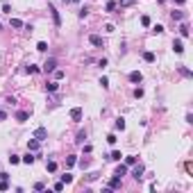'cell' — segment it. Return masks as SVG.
Listing matches in <instances>:
<instances>
[{
  "label": "cell",
  "instance_id": "6da1fadb",
  "mask_svg": "<svg viewBox=\"0 0 193 193\" xmlns=\"http://www.w3.org/2000/svg\"><path fill=\"white\" fill-rule=\"evenodd\" d=\"M143 173H146V168H143V164H134V170H132V175H134V177H136V179H141L143 177Z\"/></svg>",
  "mask_w": 193,
  "mask_h": 193
},
{
  "label": "cell",
  "instance_id": "7a4b0ae2",
  "mask_svg": "<svg viewBox=\"0 0 193 193\" xmlns=\"http://www.w3.org/2000/svg\"><path fill=\"white\" fill-rule=\"evenodd\" d=\"M55 68H57V59H55V57H50V59L43 64V71H46V73H52Z\"/></svg>",
  "mask_w": 193,
  "mask_h": 193
},
{
  "label": "cell",
  "instance_id": "3957f363",
  "mask_svg": "<svg viewBox=\"0 0 193 193\" xmlns=\"http://www.w3.org/2000/svg\"><path fill=\"white\" fill-rule=\"evenodd\" d=\"M46 136H48V130H46V127H36V130H34V139H36V141H43Z\"/></svg>",
  "mask_w": 193,
  "mask_h": 193
},
{
  "label": "cell",
  "instance_id": "277c9868",
  "mask_svg": "<svg viewBox=\"0 0 193 193\" xmlns=\"http://www.w3.org/2000/svg\"><path fill=\"white\" fill-rule=\"evenodd\" d=\"M39 143H41V141H36V139L32 136L30 141H27V150H30V152H36V150H39Z\"/></svg>",
  "mask_w": 193,
  "mask_h": 193
},
{
  "label": "cell",
  "instance_id": "5b68a950",
  "mask_svg": "<svg viewBox=\"0 0 193 193\" xmlns=\"http://www.w3.org/2000/svg\"><path fill=\"white\" fill-rule=\"evenodd\" d=\"M89 41H91V46H96V48H102V36H98V34H91V36H89Z\"/></svg>",
  "mask_w": 193,
  "mask_h": 193
},
{
  "label": "cell",
  "instance_id": "8992f818",
  "mask_svg": "<svg viewBox=\"0 0 193 193\" xmlns=\"http://www.w3.org/2000/svg\"><path fill=\"white\" fill-rule=\"evenodd\" d=\"M71 118H73V121H82V109H80V107H73V109H71Z\"/></svg>",
  "mask_w": 193,
  "mask_h": 193
},
{
  "label": "cell",
  "instance_id": "52a82bcc",
  "mask_svg": "<svg viewBox=\"0 0 193 193\" xmlns=\"http://www.w3.org/2000/svg\"><path fill=\"white\" fill-rule=\"evenodd\" d=\"M173 50L177 52V55H182V52H184V43H182L179 39H175V41H173Z\"/></svg>",
  "mask_w": 193,
  "mask_h": 193
},
{
  "label": "cell",
  "instance_id": "ba28073f",
  "mask_svg": "<svg viewBox=\"0 0 193 193\" xmlns=\"http://www.w3.org/2000/svg\"><path fill=\"white\" fill-rule=\"evenodd\" d=\"M143 80V75H141V73H139V71H132V73H130V82H134V84H139V82H141Z\"/></svg>",
  "mask_w": 193,
  "mask_h": 193
},
{
  "label": "cell",
  "instance_id": "9c48e42d",
  "mask_svg": "<svg viewBox=\"0 0 193 193\" xmlns=\"http://www.w3.org/2000/svg\"><path fill=\"white\" fill-rule=\"evenodd\" d=\"M123 175H127V166H125V164H121V166L116 168V173H114V177H123Z\"/></svg>",
  "mask_w": 193,
  "mask_h": 193
},
{
  "label": "cell",
  "instance_id": "30bf717a",
  "mask_svg": "<svg viewBox=\"0 0 193 193\" xmlns=\"http://www.w3.org/2000/svg\"><path fill=\"white\" fill-rule=\"evenodd\" d=\"M27 118H30V114H27V112H16V121H18V123H25Z\"/></svg>",
  "mask_w": 193,
  "mask_h": 193
},
{
  "label": "cell",
  "instance_id": "8fae6325",
  "mask_svg": "<svg viewBox=\"0 0 193 193\" xmlns=\"http://www.w3.org/2000/svg\"><path fill=\"white\" fill-rule=\"evenodd\" d=\"M84 139H87V132H84V130H80V132H77V136H75V143H77V146H82V143H84Z\"/></svg>",
  "mask_w": 193,
  "mask_h": 193
},
{
  "label": "cell",
  "instance_id": "7c38bea8",
  "mask_svg": "<svg viewBox=\"0 0 193 193\" xmlns=\"http://www.w3.org/2000/svg\"><path fill=\"white\" fill-rule=\"evenodd\" d=\"M107 186H109V188H121V177L109 179V182H107Z\"/></svg>",
  "mask_w": 193,
  "mask_h": 193
},
{
  "label": "cell",
  "instance_id": "4fadbf2b",
  "mask_svg": "<svg viewBox=\"0 0 193 193\" xmlns=\"http://www.w3.org/2000/svg\"><path fill=\"white\" fill-rule=\"evenodd\" d=\"M20 161H23V164H27V166H30V164H34V161H36V157H34V155H32V152H27L25 157L20 159Z\"/></svg>",
  "mask_w": 193,
  "mask_h": 193
},
{
  "label": "cell",
  "instance_id": "5bb4252c",
  "mask_svg": "<svg viewBox=\"0 0 193 193\" xmlns=\"http://www.w3.org/2000/svg\"><path fill=\"white\" fill-rule=\"evenodd\" d=\"M50 11H52V18H55V25H61V18H59V11L50 5Z\"/></svg>",
  "mask_w": 193,
  "mask_h": 193
},
{
  "label": "cell",
  "instance_id": "9a60e30c",
  "mask_svg": "<svg viewBox=\"0 0 193 193\" xmlns=\"http://www.w3.org/2000/svg\"><path fill=\"white\" fill-rule=\"evenodd\" d=\"M75 164H77V157H75V155H71V157H66V168H73V166H75Z\"/></svg>",
  "mask_w": 193,
  "mask_h": 193
},
{
  "label": "cell",
  "instance_id": "2e32d148",
  "mask_svg": "<svg viewBox=\"0 0 193 193\" xmlns=\"http://www.w3.org/2000/svg\"><path fill=\"white\" fill-rule=\"evenodd\" d=\"M134 2H136V0H118L116 5H118V7H132Z\"/></svg>",
  "mask_w": 193,
  "mask_h": 193
},
{
  "label": "cell",
  "instance_id": "e0dca14e",
  "mask_svg": "<svg viewBox=\"0 0 193 193\" xmlns=\"http://www.w3.org/2000/svg\"><path fill=\"white\" fill-rule=\"evenodd\" d=\"M57 89H59V84H57V82H50V84H46V91H50V93H55Z\"/></svg>",
  "mask_w": 193,
  "mask_h": 193
},
{
  "label": "cell",
  "instance_id": "ac0fdd59",
  "mask_svg": "<svg viewBox=\"0 0 193 193\" xmlns=\"http://www.w3.org/2000/svg\"><path fill=\"white\" fill-rule=\"evenodd\" d=\"M36 50H39V52H46L48 50V43H46V41H39V43H36Z\"/></svg>",
  "mask_w": 193,
  "mask_h": 193
},
{
  "label": "cell",
  "instance_id": "d6986e66",
  "mask_svg": "<svg viewBox=\"0 0 193 193\" xmlns=\"http://www.w3.org/2000/svg\"><path fill=\"white\" fill-rule=\"evenodd\" d=\"M9 25L18 30V27H23V20H18V18H11V20H9Z\"/></svg>",
  "mask_w": 193,
  "mask_h": 193
},
{
  "label": "cell",
  "instance_id": "ffe728a7",
  "mask_svg": "<svg viewBox=\"0 0 193 193\" xmlns=\"http://www.w3.org/2000/svg\"><path fill=\"white\" fill-rule=\"evenodd\" d=\"M136 161H139V159H136V157H132V155H130V157H125V166H134Z\"/></svg>",
  "mask_w": 193,
  "mask_h": 193
},
{
  "label": "cell",
  "instance_id": "44dd1931",
  "mask_svg": "<svg viewBox=\"0 0 193 193\" xmlns=\"http://www.w3.org/2000/svg\"><path fill=\"white\" fill-rule=\"evenodd\" d=\"M46 168H48V173H55V170H57V161H48Z\"/></svg>",
  "mask_w": 193,
  "mask_h": 193
},
{
  "label": "cell",
  "instance_id": "7402d4cb",
  "mask_svg": "<svg viewBox=\"0 0 193 193\" xmlns=\"http://www.w3.org/2000/svg\"><path fill=\"white\" fill-rule=\"evenodd\" d=\"M170 18H173V20H182V18H184V11H173V14H170Z\"/></svg>",
  "mask_w": 193,
  "mask_h": 193
},
{
  "label": "cell",
  "instance_id": "603a6c76",
  "mask_svg": "<svg viewBox=\"0 0 193 193\" xmlns=\"http://www.w3.org/2000/svg\"><path fill=\"white\" fill-rule=\"evenodd\" d=\"M179 34H182V36H188V25H186V23H182V25H179Z\"/></svg>",
  "mask_w": 193,
  "mask_h": 193
},
{
  "label": "cell",
  "instance_id": "cb8c5ba5",
  "mask_svg": "<svg viewBox=\"0 0 193 193\" xmlns=\"http://www.w3.org/2000/svg\"><path fill=\"white\" fill-rule=\"evenodd\" d=\"M116 7H118V5H116V2H114V0H109V2H107V7H105V9H107V11H109V14H112V11H114V9H116Z\"/></svg>",
  "mask_w": 193,
  "mask_h": 193
},
{
  "label": "cell",
  "instance_id": "d4e9b609",
  "mask_svg": "<svg viewBox=\"0 0 193 193\" xmlns=\"http://www.w3.org/2000/svg\"><path fill=\"white\" fill-rule=\"evenodd\" d=\"M143 59H146L148 64H152V61H155V55H152V52H143Z\"/></svg>",
  "mask_w": 193,
  "mask_h": 193
},
{
  "label": "cell",
  "instance_id": "484cf974",
  "mask_svg": "<svg viewBox=\"0 0 193 193\" xmlns=\"http://www.w3.org/2000/svg\"><path fill=\"white\" fill-rule=\"evenodd\" d=\"M121 157H123V155L118 152V150H114V152L109 155V159H114V161H121Z\"/></svg>",
  "mask_w": 193,
  "mask_h": 193
},
{
  "label": "cell",
  "instance_id": "4316f807",
  "mask_svg": "<svg viewBox=\"0 0 193 193\" xmlns=\"http://www.w3.org/2000/svg\"><path fill=\"white\" fill-rule=\"evenodd\" d=\"M61 182H64V184H71V182H73V175H71V173L61 175Z\"/></svg>",
  "mask_w": 193,
  "mask_h": 193
},
{
  "label": "cell",
  "instance_id": "83f0119b",
  "mask_svg": "<svg viewBox=\"0 0 193 193\" xmlns=\"http://www.w3.org/2000/svg\"><path fill=\"white\" fill-rule=\"evenodd\" d=\"M114 127H116V130H125V121H123V118H118V121H116V125H114Z\"/></svg>",
  "mask_w": 193,
  "mask_h": 193
},
{
  "label": "cell",
  "instance_id": "f1b7e54d",
  "mask_svg": "<svg viewBox=\"0 0 193 193\" xmlns=\"http://www.w3.org/2000/svg\"><path fill=\"white\" fill-rule=\"evenodd\" d=\"M7 188H9V184H7V179H2V177H0V191H7Z\"/></svg>",
  "mask_w": 193,
  "mask_h": 193
},
{
  "label": "cell",
  "instance_id": "f546056e",
  "mask_svg": "<svg viewBox=\"0 0 193 193\" xmlns=\"http://www.w3.org/2000/svg\"><path fill=\"white\" fill-rule=\"evenodd\" d=\"M18 161H20L18 155H11V157H9V164H11V166H14V164H18Z\"/></svg>",
  "mask_w": 193,
  "mask_h": 193
},
{
  "label": "cell",
  "instance_id": "4dcf8cb0",
  "mask_svg": "<svg viewBox=\"0 0 193 193\" xmlns=\"http://www.w3.org/2000/svg\"><path fill=\"white\" fill-rule=\"evenodd\" d=\"M43 188H46V184H43V182H36L34 184V191H43Z\"/></svg>",
  "mask_w": 193,
  "mask_h": 193
},
{
  "label": "cell",
  "instance_id": "1f68e13d",
  "mask_svg": "<svg viewBox=\"0 0 193 193\" xmlns=\"http://www.w3.org/2000/svg\"><path fill=\"white\" fill-rule=\"evenodd\" d=\"M27 73H32V75H34V73H39V66H32V64H30V66H27Z\"/></svg>",
  "mask_w": 193,
  "mask_h": 193
},
{
  "label": "cell",
  "instance_id": "d6a6232c",
  "mask_svg": "<svg viewBox=\"0 0 193 193\" xmlns=\"http://www.w3.org/2000/svg\"><path fill=\"white\" fill-rule=\"evenodd\" d=\"M100 84H102V89H107L109 87V80H107V77H100Z\"/></svg>",
  "mask_w": 193,
  "mask_h": 193
},
{
  "label": "cell",
  "instance_id": "836d02e7",
  "mask_svg": "<svg viewBox=\"0 0 193 193\" xmlns=\"http://www.w3.org/2000/svg\"><path fill=\"white\" fill-rule=\"evenodd\" d=\"M52 73H55V77H57V80H61V77H64V71H57V68H55Z\"/></svg>",
  "mask_w": 193,
  "mask_h": 193
},
{
  "label": "cell",
  "instance_id": "e575fe53",
  "mask_svg": "<svg viewBox=\"0 0 193 193\" xmlns=\"http://www.w3.org/2000/svg\"><path fill=\"white\" fill-rule=\"evenodd\" d=\"M107 141H109V143L114 146V143H116V134H109V136H107Z\"/></svg>",
  "mask_w": 193,
  "mask_h": 193
},
{
  "label": "cell",
  "instance_id": "d590c367",
  "mask_svg": "<svg viewBox=\"0 0 193 193\" xmlns=\"http://www.w3.org/2000/svg\"><path fill=\"white\" fill-rule=\"evenodd\" d=\"M141 25H146V27L150 25V18H148V16H143V18H141Z\"/></svg>",
  "mask_w": 193,
  "mask_h": 193
},
{
  "label": "cell",
  "instance_id": "8d00e7d4",
  "mask_svg": "<svg viewBox=\"0 0 193 193\" xmlns=\"http://www.w3.org/2000/svg\"><path fill=\"white\" fill-rule=\"evenodd\" d=\"M55 191H64V182H57L55 184Z\"/></svg>",
  "mask_w": 193,
  "mask_h": 193
},
{
  "label": "cell",
  "instance_id": "74e56055",
  "mask_svg": "<svg viewBox=\"0 0 193 193\" xmlns=\"http://www.w3.org/2000/svg\"><path fill=\"white\" fill-rule=\"evenodd\" d=\"M5 118H7V114H5V112H0V121H5Z\"/></svg>",
  "mask_w": 193,
  "mask_h": 193
},
{
  "label": "cell",
  "instance_id": "f35d334b",
  "mask_svg": "<svg viewBox=\"0 0 193 193\" xmlns=\"http://www.w3.org/2000/svg\"><path fill=\"white\" fill-rule=\"evenodd\" d=\"M175 2H177V5H184V2H186V0H175Z\"/></svg>",
  "mask_w": 193,
  "mask_h": 193
},
{
  "label": "cell",
  "instance_id": "ab89813d",
  "mask_svg": "<svg viewBox=\"0 0 193 193\" xmlns=\"http://www.w3.org/2000/svg\"><path fill=\"white\" fill-rule=\"evenodd\" d=\"M61 2H66V5H68V2H71V0H61Z\"/></svg>",
  "mask_w": 193,
  "mask_h": 193
},
{
  "label": "cell",
  "instance_id": "60d3db41",
  "mask_svg": "<svg viewBox=\"0 0 193 193\" xmlns=\"http://www.w3.org/2000/svg\"><path fill=\"white\" fill-rule=\"evenodd\" d=\"M157 2H166V0H157Z\"/></svg>",
  "mask_w": 193,
  "mask_h": 193
},
{
  "label": "cell",
  "instance_id": "b9f144b4",
  "mask_svg": "<svg viewBox=\"0 0 193 193\" xmlns=\"http://www.w3.org/2000/svg\"><path fill=\"white\" fill-rule=\"evenodd\" d=\"M75 2H80V0H75Z\"/></svg>",
  "mask_w": 193,
  "mask_h": 193
}]
</instances>
